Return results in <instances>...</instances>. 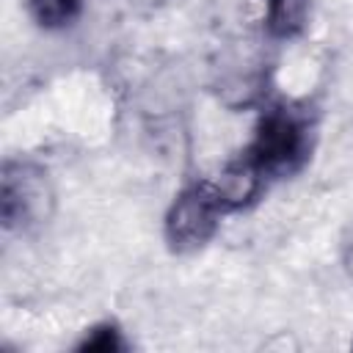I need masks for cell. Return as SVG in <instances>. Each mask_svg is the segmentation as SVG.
Returning <instances> with one entry per match:
<instances>
[{
	"mask_svg": "<svg viewBox=\"0 0 353 353\" xmlns=\"http://www.w3.org/2000/svg\"><path fill=\"white\" fill-rule=\"evenodd\" d=\"M223 207L212 190V185H190L185 188L168 215H165V237L176 251H193L201 248L218 226Z\"/></svg>",
	"mask_w": 353,
	"mask_h": 353,
	"instance_id": "6da1fadb",
	"label": "cell"
},
{
	"mask_svg": "<svg viewBox=\"0 0 353 353\" xmlns=\"http://www.w3.org/2000/svg\"><path fill=\"white\" fill-rule=\"evenodd\" d=\"M52 190L47 174L28 163H8L3 168V193H0V212L8 229L30 226L50 215Z\"/></svg>",
	"mask_w": 353,
	"mask_h": 353,
	"instance_id": "7a4b0ae2",
	"label": "cell"
},
{
	"mask_svg": "<svg viewBox=\"0 0 353 353\" xmlns=\"http://www.w3.org/2000/svg\"><path fill=\"white\" fill-rule=\"evenodd\" d=\"M303 152V127L301 121L284 110V108H270L259 119L254 143L248 154L262 165V171H290Z\"/></svg>",
	"mask_w": 353,
	"mask_h": 353,
	"instance_id": "3957f363",
	"label": "cell"
},
{
	"mask_svg": "<svg viewBox=\"0 0 353 353\" xmlns=\"http://www.w3.org/2000/svg\"><path fill=\"white\" fill-rule=\"evenodd\" d=\"M262 165L245 152L243 157L232 160L223 165V171L218 174V179L212 182V190L221 201L223 210H232V207H245L256 193H259V185H262Z\"/></svg>",
	"mask_w": 353,
	"mask_h": 353,
	"instance_id": "277c9868",
	"label": "cell"
},
{
	"mask_svg": "<svg viewBox=\"0 0 353 353\" xmlns=\"http://www.w3.org/2000/svg\"><path fill=\"white\" fill-rule=\"evenodd\" d=\"M309 0H265V28L276 39H290L303 30Z\"/></svg>",
	"mask_w": 353,
	"mask_h": 353,
	"instance_id": "5b68a950",
	"label": "cell"
},
{
	"mask_svg": "<svg viewBox=\"0 0 353 353\" xmlns=\"http://www.w3.org/2000/svg\"><path fill=\"white\" fill-rule=\"evenodd\" d=\"M83 0H28L33 19L41 28H63L80 14Z\"/></svg>",
	"mask_w": 353,
	"mask_h": 353,
	"instance_id": "8992f818",
	"label": "cell"
},
{
	"mask_svg": "<svg viewBox=\"0 0 353 353\" xmlns=\"http://www.w3.org/2000/svg\"><path fill=\"white\" fill-rule=\"evenodd\" d=\"M83 350H99V353H110V350H119L121 347V339H119V331L113 325H99V328H91V334L80 342Z\"/></svg>",
	"mask_w": 353,
	"mask_h": 353,
	"instance_id": "52a82bcc",
	"label": "cell"
}]
</instances>
